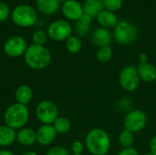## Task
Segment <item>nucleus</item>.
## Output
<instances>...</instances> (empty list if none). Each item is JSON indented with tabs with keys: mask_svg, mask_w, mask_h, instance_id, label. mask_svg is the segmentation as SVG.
<instances>
[{
	"mask_svg": "<svg viewBox=\"0 0 156 155\" xmlns=\"http://www.w3.org/2000/svg\"><path fill=\"white\" fill-rule=\"evenodd\" d=\"M111 144L110 135L101 128L90 130L85 138V145L92 155H106L111 149Z\"/></svg>",
	"mask_w": 156,
	"mask_h": 155,
	"instance_id": "f257e3e1",
	"label": "nucleus"
},
{
	"mask_svg": "<svg viewBox=\"0 0 156 155\" xmlns=\"http://www.w3.org/2000/svg\"><path fill=\"white\" fill-rule=\"evenodd\" d=\"M51 59V53L45 46L31 44L27 47L24 54L26 64L30 69L36 70L46 69L50 64Z\"/></svg>",
	"mask_w": 156,
	"mask_h": 155,
	"instance_id": "f03ea898",
	"label": "nucleus"
},
{
	"mask_svg": "<svg viewBox=\"0 0 156 155\" xmlns=\"http://www.w3.org/2000/svg\"><path fill=\"white\" fill-rule=\"evenodd\" d=\"M29 118V111L27 105L20 103H13L4 113L5 125L14 129L20 130L24 128Z\"/></svg>",
	"mask_w": 156,
	"mask_h": 155,
	"instance_id": "7ed1b4c3",
	"label": "nucleus"
},
{
	"mask_svg": "<svg viewBox=\"0 0 156 155\" xmlns=\"http://www.w3.org/2000/svg\"><path fill=\"white\" fill-rule=\"evenodd\" d=\"M115 41L122 46L131 45L136 41L138 37V29L134 24L125 19L119 20L112 32Z\"/></svg>",
	"mask_w": 156,
	"mask_h": 155,
	"instance_id": "20e7f679",
	"label": "nucleus"
},
{
	"mask_svg": "<svg viewBox=\"0 0 156 155\" xmlns=\"http://www.w3.org/2000/svg\"><path fill=\"white\" fill-rule=\"evenodd\" d=\"M13 23L21 27L33 26L37 20V14L34 7L29 5H18L11 11Z\"/></svg>",
	"mask_w": 156,
	"mask_h": 155,
	"instance_id": "39448f33",
	"label": "nucleus"
},
{
	"mask_svg": "<svg viewBox=\"0 0 156 155\" xmlns=\"http://www.w3.org/2000/svg\"><path fill=\"white\" fill-rule=\"evenodd\" d=\"M72 26L68 20L58 19L53 21L48 27L47 34L54 41H66L72 36Z\"/></svg>",
	"mask_w": 156,
	"mask_h": 155,
	"instance_id": "423d86ee",
	"label": "nucleus"
},
{
	"mask_svg": "<svg viewBox=\"0 0 156 155\" xmlns=\"http://www.w3.org/2000/svg\"><path fill=\"white\" fill-rule=\"evenodd\" d=\"M120 86L125 91H134L140 85L141 79L139 77L137 68L134 66H127L123 68L119 76Z\"/></svg>",
	"mask_w": 156,
	"mask_h": 155,
	"instance_id": "0eeeda50",
	"label": "nucleus"
},
{
	"mask_svg": "<svg viewBox=\"0 0 156 155\" xmlns=\"http://www.w3.org/2000/svg\"><path fill=\"white\" fill-rule=\"evenodd\" d=\"M36 115L41 123L53 124L58 117V110L54 102L50 100H42L36 108Z\"/></svg>",
	"mask_w": 156,
	"mask_h": 155,
	"instance_id": "6e6552de",
	"label": "nucleus"
},
{
	"mask_svg": "<svg viewBox=\"0 0 156 155\" xmlns=\"http://www.w3.org/2000/svg\"><path fill=\"white\" fill-rule=\"evenodd\" d=\"M147 115L144 111L140 110L131 111L124 117V129L129 130L133 133H137L144 130L147 124Z\"/></svg>",
	"mask_w": 156,
	"mask_h": 155,
	"instance_id": "1a4fd4ad",
	"label": "nucleus"
},
{
	"mask_svg": "<svg viewBox=\"0 0 156 155\" xmlns=\"http://www.w3.org/2000/svg\"><path fill=\"white\" fill-rule=\"evenodd\" d=\"M27 40L21 36H13L9 37L4 44V52L10 58H18L24 56L27 48Z\"/></svg>",
	"mask_w": 156,
	"mask_h": 155,
	"instance_id": "9d476101",
	"label": "nucleus"
},
{
	"mask_svg": "<svg viewBox=\"0 0 156 155\" xmlns=\"http://www.w3.org/2000/svg\"><path fill=\"white\" fill-rule=\"evenodd\" d=\"M61 12L66 19L75 22L84 15L83 5L78 0H68L62 3Z\"/></svg>",
	"mask_w": 156,
	"mask_h": 155,
	"instance_id": "9b49d317",
	"label": "nucleus"
},
{
	"mask_svg": "<svg viewBox=\"0 0 156 155\" xmlns=\"http://www.w3.org/2000/svg\"><path fill=\"white\" fill-rule=\"evenodd\" d=\"M36 134L37 142L40 145L48 146L55 141L58 133L52 124H44L38 128V130L36 132Z\"/></svg>",
	"mask_w": 156,
	"mask_h": 155,
	"instance_id": "f8f14e48",
	"label": "nucleus"
},
{
	"mask_svg": "<svg viewBox=\"0 0 156 155\" xmlns=\"http://www.w3.org/2000/svg\"><path fill=\"white\" fill-rule=\"evenodd\" d=\"M91 41L92 43L101 48L104 46H109L111 45L113 36L112 33L110 29L104 28V27H97L96 29L93 30L91 33Z\"/></svg>",
	"mask_w": 156,
	"mask_h": 155,
	"instance_id": "ddd939ff",
	"label": "nucleus"
},
{
	"mask_svg": "<svg viewBox=\"0 0 156 155\" xmlns=\"http://www.w3.org/2000/svg\"><path fill=\"white\" fill-rule=\"evenodd\" d=\"M137 71L141 80L146 83H152L156 80V67L150 62L140 63Z\"/></svg>",
	"mask_w": 156,
	"mask_h": 155,
	"instance_id": "4468645a",
	"label": "nucleus"
},
{
	"mask_svg": "<svg viewBox=\"0 0 156 155\" xmlns=\"http://www.w3.org/2000/svg\"><path fill=\"white\" fill-rule=\"evenodd\" d=\"M96 19L101 27H104L110 30L113 29L119 22V19L115 13L105 10V9L102 10L98 15Z\"/></svg>",
	"mask_w": 156,
	"mask_h": 155,
	"instance_id": "2eb2a0df",
	"label": "nucleus"
},
{
	"mask_svg": "<svg viewBox=\"0 0 156 155\" xmlns=\"http://www.w3.org/2000/svg\"><path fill=\"white\" fill-rule=\"evenodd\" d=\"M36 5L40 13L47 16L56 14L60 8L58 0H36Z\"/></svg>",
	"mask_w": 156,
	"mask_h": 155,
	"instance_id": "dca6fc26",
	"label": "nucleus"
},
{
	"mask_svg": "<svg viewBox=\"0 0 156 155\" xmlns=\"http://www.w3.org/2000/svg\"><path fill=\"white\" fill-rule=\"evenodd\" d=\"M16 141L23 146L33 145L37 142L36 132L30 128H22L16 132Z\"/></svg>",
	"mask_w": 156,
	"mask_h": 155,
	"instance_id": "f3484780",
	"label": "nucleus"
},
{
	"mask_svg": "<svg viewBox=\"0 0 156 155\" xmlns=\"http://www.w3.org/2000/svg\"><path fill=\"white\" fill-rule=\"evenodd\" d=\"M82 5L84 14L90 16L91 18H96L98 15L104 10L101 0H85Z\"/></svg>",
	"mask_w": 156,
	"mask_h": 155,
	"instance_id": "a211bd4d",
	"label": "nucleus"
},
{
	"mask_svg": "<svg viewBox=\"0 0 156 155\" xmlns=\"http://www.w3.org/2000/svg\"><path fill=\"white\" fill-rule=\"evenodd\" d=\"M16 140V132L14 129L6 126L0 125V146L7 147L12 145Z\"/></svg>",
	"mask_w": 156,
	"mask_h": 155,
	"instance_id": "6ab92c4d",
	"label": "nucleus"
},
{
	"mask_svg": "<svg viewBox=\"0 0 156 155\" xmlns=\"http://www.w3.org/2000/svg\"><path fill=\"white\" fill-rule=\"evenodd\" d=\"M15 98L17 103L27 105L33 99V90L27 85H21L16 90Z\"/></svg>",
	"mask_w": 156,
	"mask_h": 155,
	"instance_id": "aec40b11",
	"label": "nucleus"
},
{
	"mask_svg": "<svg viewBox=\"0 0 156 155\" xmlns=\"http://www.w3.org/2000/svg\"><path fill=\"white\" fill-rule=\"evenodd\" d=\"M92 19L93 18H91L90 16L84 14L78 21H76L74 26V30L79 37L86 36L90 32Z\"/></svg>",
	"mask_w": 156,
	"mask_h": 155,
	"instance_id": "412c9836",
	"label": "nucleus"
},
{
	"mask_svg": "<svg viewBox=\"0 0 156 155\" xmlns=\"http://www.w3.org/2000/svg\"><path fill=\"white\" fill-rule=\"evenodd\" d=\"M52 125L54 129L56 130L57 133H59V134H65L69 132L71 127L69 120L64 116H58Z\"/></svg>",
	"mask_w": 156,
	"mask_h": 155,
	"instance_id": "4be33fe9",
	"label": "nucleus"
},
{
	"mask_svg": "<svg viewBox=\"0 0 156 155\" xmlns=\"http://www.w3.org/2000/svg\"><path fill=\"white\" fill-rule=\"evenodd\" d=\"M66 49L71 53V54H77L79 53L82 48V42L80 38L77 36H71L69 37L66 42H65Z\"/></svg>",
	"mask_w": 156,
	"mask_h": 155,
	"instance_id": "5701e85b",
	"label": "nucleus"
},
{
	"mask_svg": "<svg viewBox=\"0 0 156 155\" xmlns=\"http://www.w3.org/2000/svg\"><path fill=\"white\" fill-rule=\"evenodd\" d=\"M118 141L123 148L132 147L134 143V133L127 129H123L118 136Z\"/></svg>",
	"mask_w": 156,
	"mask_h": 155,
	"instance_id": "b1692460",
	"label": "nucleus"
},
{
	"mask_svg": "<svg viewBox=\"0 0 156 155\" xmlns=\"http://www.w3.org/2000/svg\"><path fill=\"white\" fill-rule=\"evenodd\" d=\"M113 56V50L111 45L109 46H104L99 48L96 53V58L97 59L101 62V63H107L109 62Z\"/></svg>",
	"mask_w": 156,
	"mask_h": 155,
	"instance_id": "393cba45",
	"label": "nucleus"
},
{
	"mask_svg": "<svg viewBox=\"0 0 156 155\" xmlns=\"http://www.w3.org/2000/svg\"><path fill=\"white\" fill-rule=\"evenodd\" d=\"M105 10L115 13L122 7L123 0H101Z\"/></svg>",
	"mask_w": 156,
	"mask_h": 155,
	"instance_id": "a878e982",
	"label": "nucleus"
},
{
	"mask_svg": "<svg viewBox=\"0 0 156 155\" xmlns=\"http://www.w3.org/2000/svg\"><path fill=\"white\" fill-rule=\"evenodd\" d=\"M48 36L47 32H45L43 30H37L32 35V41H33V44L44 46L48 40Z\"/></svg>",
	"mask_w": 156,
	"mask_h": 155,
	"instance_id": "bb28decb",
	"label": "nucleus"
},
{
	"mask_svg": "<svg viewBox=\"0 0 156 155\" xmlns=\"http://www.w3.org/2000/svg\"><path fill=\"white\" fill-rule=\"evenodd\" d=\"M11 16V10L8 5L5 2H0V23L5 22Z\"/></svg>",
	"mask_w": 156,
	"mask_h": 155,
	"instance_id": "cd10ccee",
	"label": "nucleus"
},
{
	"mask_svg": "<svg viewBox=\"0 0 156 155\" xmlns=\"http://www.w3.org/2000/svg\"><path fill=\"white\" fill-rule=\"evenodd\" d=\"M47 155H69L68 150L62 146H54L47 152Z\"/></svg>",
	"mask_w": 156,
	"mask_h": 155,
	"instance_id": "c85d7f7f",
	"label": "nucleus"
},
{
	"mask_svg": "<svg viewBox=\"0 0 156 155\" xmlns=\"http://www.w3.org/2000/svg\"><path fill=\"white\" fill-rule=\"evenodd\" d=\"M71 148H72V152L74 154H81L84 150V145L81 142L76 141L72 143Z\"/></svg>",
	"mask_w": 156,
	"mask_h": 155,
	"instance_id": "c756f323",
	"label": "nucleus"
},
{
	"mask_svg": "<svg viewBox=\"0 0 156 155\" xmlns=\"http://www.w3.org/2000/svg\"><path fill=\"white\" fill-rule=\"evenodd\" d=\"M118 155H139V153L133 147H128V148H123L118 153Z\"/></svg>",
	"mask_w": 156,
	"mask_h": 155,
	"instance_id": "7c9ffc66",
	"label": "nucleus"
},
{
	"mask_svg": "<svg viewBox=\"0 0 156 155\" xmlns=\"http://www.w3.org/2000/svg\"><path fill=\"white\" fill-rule=\"evenodd\" d=\"M149 146H150V153H152L154 155H156V135L152 138Z\"/></svg>",
	"mask_w": 156,
	"mask_h": 155,
	"instance_id": "2f4dec72",
	"label": "nucleus"
},
{
	"mask_svg": "<svg viewBox=\"0 0 156 155\" xmlns=\"http://www.w3.org/2000/svg\"><path fill=\"white\" fill-rule=\"evenodd\" d=\"M140 63H145L148 62V55L146 53H141L139 56Z\"/></svg>",
	"mask_w": 156,
	"mask_h": 155,
	"instance_id": "473e14b6",
	"label": "nucleus"
},
{
	"mask_svg": "<svg viewBox=\"0 0 156 155\" xmlns=\"http://www.w3.org/2000/svg\"><path fill=\"white\" fill-rule=\"evenodd\" d=\"M0 155H15L8 150H0Z\"/></svg>",
	"mask_w": 156,
	"mask_h": 155,
	"instance_id": "72a5a7b5",
	"label": "nucleus"
},
{
	"mask_svg": "<svg viewBox=\"0 0 156 155\" xmlns=\"http://www.w3.org/2000/svg\"><path fill=\"white\" fill-rule=\"evenodd\" d=\"M21 155H38L37 153H35V152H26V153H22Z\"/></svg>",
	"mask_w": 156,
	"mask_h": 155,
	"instance_id": "f704fd0d",
	"label": "nucleus"
},
{
	"mask_svg": "<svg viewBox=\"0 0 156 155\" xmlns=\"http://www.w3.org/2000/svg\"><path fill=\"white\" fill-rule=\"evenodd\" d=\"M66 1H68V0H58V2H59L60 4H62V3H64V2H66Z\"/></svg>",
	"mask_w": 156,
	"mask_h": 155,
	"instance_id": "c9c22d12",
	"label": "nucleus"
},
{
	"mask_svg": "<svg viewBox=\"0 0 156 155\" xmlns=\"http://www.w3.org/2000/svg\"><path fill=\"white\" fill-rule=\"evenodd\" d=\"M145 155H154V154H153L152 153H146V154H145Z\"/></svg>",
	"mask_w": 156,
	"mask_h": 155,
	"instance_id": "e433bc0d",
	"label": "nucleus"
},
{
	"mask_svg": "<svg viewBox=\"0 0 156 155\" xmlns=\"http://www.w3.org/2000/svg\"><path fill=\"white\" fill-rule=\"evenodd\" d=\"M69 155H81V154H74V153H73V154H69Z\"/></svg>",
	"mask_w": 156,
	"mask_h": 155,
	"instance_id": "4c0bfd02",
	"label": "nucleus"
}]
</instances>
